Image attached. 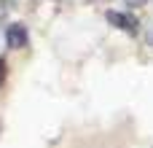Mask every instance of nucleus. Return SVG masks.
<instances>
[{"instance_id": "obj_1", "label": "nucleus", "mask_w": 153, "mask_h": 148, "mask_svg": "<svg viewBox=\"0 0 153 148\" xmlns=\"http://www.w3.org/2000/svg\"><path fill=\"white\" fill-rule=\"evenodd\" d=\"M27 40H30V35H27V27L22 22H13V24L5 27V43H8V49H24Z\"/></svg>"}, {"instance_id": "obj_2", "label": "nucleus", "mask_w": 153, "mask_h": 148, "mask_svg": "<svg viewBox=\"0 0 153 148\" xmlns=\"http://www.w3.org/2000/svg\"><path fill=\"white\" fill-rule=\"evenodd\" d=\"M108 22L113 24V27H118V30H124V32H137V27H140V22L132 16V13H121V11H108Z\"/></svg>"}, {"instance_id": "obj_3", "label": "nucleus", "mask_w": 153, "mask_h": 148, "mask_svg": "<svg viewBox=\"0 0 153 148\" xmlns=\"http://www.w3.org/2000/svg\"><path fill=\"white\" fill-rule=\"evenodd\" d=\"M3 81H5V62L0 59V86H3Z\"/></svg>"}, {"instance_id": "obj_4", "label": "nucleus", "mask_w": 153, "mask_h": 148, "mask_svg": "<svg viewBox=\"0 0 153 148\" xmlns=\"http://www.w3.org/2000/svg\"><path fill=\"white\" fill-rule=\"evenodd\" d=\"M124 3H126V5H134V8H137V5H145L148 0H124Z\"/></svg>"}]
</instances>
